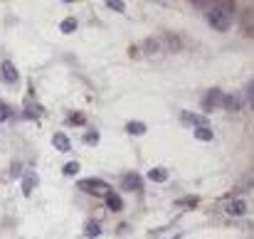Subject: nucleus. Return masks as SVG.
Masks as SVG:
<instances>
[{"label":"nucleus","mask_w":254,"mask_h":239,"mask_svg":"<svg viewBox=\"0 0 254 239\" xmlns=\"http://www.w3.org/2000/svg\"><path fill=\"white\" fill-rule=\"evenodd\" d=\"M232 13H234V8L229 3H215L207 10V25L215 28V30H220V32H224L232 25Z\"/></svg>","instance_id":"obj_1"},{"label":"nucleus","mask_w":254,"mask_h":239,"mask_svg":"<svg viewBox=\"0 0 254 239\" xmlns=\"http://www.w3.org/2000/svg\"><path fill=\"white\" fill-rule=\"evenodd\" d=\"M77 185H79V190H84V192H89V195H94V197H106V195L111 192L109 182H104V180H99V178H84V180H79Z\"/></svg>","instance_id":"obj_2"},{"label":"nucleus","mask_w":254,"mask_h":239,"mask_svg":"<svg viewBox=\"0 0 254 239\" xmlns=\"http://www.w3.org/2000/svg\"><path fill=\"white\" fill-rule=\"evenodd\" d=\"M0 77H3V82L5 84H15L18 79H20V72H18V67L13 64V62H0Z\"/></svg>","instance_id":"obj_3"},{"label":"nucleus","mask_w":254,"mask_h":239,"mask_svg":"<svg viewBox=\"0 0 254 239\" xmlns=\"http://www.w3.org/2000/svg\"><path fill=\"white\" fill-rule=\"evenodd\" d=\"M220 101H222V91L220 89H212V91H207L205 96H202V111H212V109H217L220 106Z\"/></svg>","instance_id":"obj_4"},{"label":"nucleus","mask_w":254,"mask_h":239,"mask_svg":"<svg viewBox=\"0 0 254 239\" xmlns=\"http://www.w3.org/2000/svg\"><path fill=\"white\" fill-rule=\"evenodd\" d=\"M180 121H183L185 126H195V128L207 126V119H205L202 114H195V111H183V114H180Z\"/></svg>","instance_id":"obj_5"},{"label":"nucleus","mask_w":254,"mask_h":239,"mask_svg":"<svg viewBox=\"0 0 254 239\" xmlns=\"http://www.w3.org/2000/svg\"><path fill=\"white\" fill-rule=\"evenodd\" d=\"M224 212H227V214H234V217L247 214V202H244V200H227V202H224Z\"/></svg>","instance_id":"obj_6"},{"label":"nucleus","mask_w":254,"mask_h":239,"mask_svg":"<svg viewBox=\"0 0 254 239\" xmlns=\"http://www.w3.org/2000/svg\"><path fill=\"white\" fill-rule=\"evenodd\" d=\"M121 187H124L126 192L141 190V175H138V173H128V175H124V180H121Z\"/></svg>","instance_id":"obj_7"},{"label":"nucleus","mask_w":254,"mask_h":239,"mask_svg":"<svg viewBox=\"0 0 254 239\" xmlns=\"http://www.w3.org/2000/svg\"><path fill=\"white\" fill-rule=\"evenodd\" d=\"M52 146H55L57 150H62V153H67V150L72 148V143H69L67 133H62V131H57V133L52 136Z\"/></svg>","instance_id":"obj_8"},{"label":"nucleus","mask_w":254,"mask_h":239,"mask_svg":"<svg viewBox=\"0 0 254 239\" xmlns=\"http://www.w3.org/2000/svg\"><path fill=\"white\" fill-rule=\"evenodd\" d=\"M37 182H40V178H37V173H28V175L23 178V195H25V197H30Z\"/></svg>","instance_id":"obj_9"},{"label":"nucleus","mask_w":254,"mask_h":239,"mask_svg":"<svg viewBox=\"0 0 254 239\" xmlns=\"http://www.w3.org/2000/svg\"><path fill=\"white\" fill-rule=\"evenodd\" d=\"M106 207H109V209H114V212H119V209L124 207V200H121V195H116V192H109V195H106Z\"/></svg>","instance_id":"obj_10"},{"label":"nucleus","mask_w":254,"mask_h":239,"mask_svg":"<svg viewBox=\"0 0 254 239\" xmlns=\"http://www.w3.org/2000/svg\"><path fill=\"white\" fill-rule=\"evenodd\" d=\"M148 180H151V182H165V180H168V170H165V168H153V170L148 173Z\"/></svg>","instance_id":"obj_11"},{"label":"nucleus","mask_w":254,"mask_h":239,"mask_svg":"<svg viewBox=\"0 0 254 239\" xmlns=\"http://www.w3.org/2000/svg\"><path fill=\"white\" fill-rule=\"evenodd\" d=\"M126 133H131V136H143V133H146V123L131 121V123H126Z\"/></svg>","instance_id":"obj_12"},{"label":"nucleus","mask_w":254,"mask_h":239,"mask_svg":"<svg viewBox=\"0 0 254 239\" xmlns=\"http://www.w3.org/2000/svg\"><path fill=\"white\" fill-rule=\"evenodd\" d=\"M195 138L197 141H212L215 138V133H212V128H207V126H202V128H195Z\"/></svg>","instance_id":"obj_13"},{"label":"nucleus","mask_w":254,"mask_h":239,"mask_svg":"<svg viewBox=\"0 0 254 239\" xmlns=\"http://www.w3.org/2000/svg\"><path fill=\"white\" fill-rule=\"evenodd\" d=\"M84 234H87L89 239L99 237V234H101V227H99V222H87V227H84Z\"/></svg>","instance_id":"obj_14"},{"label":"nucleus","mask_w":254,"mask_h":239,"mask_svg":"<svg viewBox=\"0 0 254 239\" xmlns=\"http://www.w3.org/2000/svg\"><path fill=\"white\" fill-rule=\"evenodd\" d=\"M60 30H62L64 35L74 32V30H77V20H74V18H64V20H62V25H60Z\"/></svg>","instance_id":"obj_15"},{"label":"nucleus","mask_w":254,"mask_h":239,"mask_svg":"<svg viewBox=\"0 0 254 239\" xmlns=\"http://www.w3.org/2000/svg\"><path fill=\"white\" fill-rule=\"evenodd\" d=\"M72 126H84V121H87V116L82 114V111H74V114H69V119H67Z\"/></svg>","instance_id":"obj_16"},{"label":"nucleus","mask_w":254,"mask_h":239,"mask_svg":"<svg viewBox=\"0 0 254 239\" xmlns=\"http://www.w3.org/2000/svg\"><path fill=\"white\" fill-rule=\"evenodd\" d=\"M222 106L237 111V109H239V101H237V96H222Z\"/></svg>","instance_id":"obj_17"},{"label":"nucleus","mask_w":254,"mask_h":239,"mask_svg":"<svg viewBox=\"0 0 254 239\" xmlns=\"http://www.w3.org/2000/svg\"><path fill=\"white\" fill-rule=\"evenodd\" d=\"M111 10H116V13H124L126 10V3H124V0H109V3H106Z\"/></svg>","instance_id":"obj_18"},{"label":"nucleus","mask_w":254,"mask_h":239,"mask_svg":"<svg viewBox=\"0 0 254 239\" xmlns=\"http://www.w3.org/2000/svg\"><path fill=\"white\" fill-rule=\"evenodd\" d=\"M13 114H10V106L5 104V101H0V121H8Z\"/></svg>","instance_id":"obj_19"},{"label":"nucleus","mask_w":254,"mask_h":239,"mask_svg":"<svg viewBox=\"0 0 254 239\" xmlns=\"http://www.w3.org/2000/svg\"><path fill=\"white\" fill-rule=\"evenodd\" d=\"M62 173H64V175H77V173H79V163H67V165L62 168Z\"/></svg>","instance_id":"obj_20"},{"label":"nucleus","mask_w":254,"mask_h":239,"mask_svg":"<svg viewBox=\"0 0 254 239\" xmlns=\"http://www.w3.org/2000/svg\"><path fill=\"white\" fill-rule=\"evenodd\" d=\"M99 141V131H89L87 136H84V143H89V146H94Z\"/></svg>","instance_id":"obj_21"},{"label":"nucleus","mask_w":254,"mask_h":239,"mask_svg":"<svg viewBox=\"0 0 254 239\" xmlns=\"http://www.w3.org/2000/svg\"><path fill=\"white\" fill-rule=\"evenodd\" d=\"M180 205H183V207H195V205H197V197H195V195H192V197H185V200H180Z\"/></svg>","instance_id":"obj_22"},{"label":"nucleus","mask_w":254,"mask_h":239,"mask_svg":"<svg viewBox=\"0 0 254 239\" xmlns=\"http://www.w3.org/2000/svg\"><path fill=\"white\" fill-rule=\"evenodd\" d=\"M10 175H13V178H18V175H20V163H13V168H10Z\"/></svg>","instance_id":"obj_23"},{"label":"nucleus","mask_w":254,"mask_h":239,"mask_svg":"<svg viewBox=\"0 0 254 239\" xmlns=\"http://www.w3.org/2000/svg\"><path fill=\"white\" fill-rule=\"evenodd\" d=\"M146 45H148V47H146V50H148V52H156V40H148V42H146Z\"/></svg>","instance_id":"obj_24"},{"label":"nucleus","mask_w":254,"mask_h":239,"mask_svg":"<svg viewBox=\"0 0 254 239\" xmlns=\"http://www.w3.org/2000/svg\"><path fill=\"white\" fill-rule=\"evenodd\" d=\"M244 91H247V96H249V104H252V82L247 84V89H244Z\"/></svg>","instance_id":"obj_25"},{"label":"nucleus","mask_w":254,"mask_h":239,"mask_svg":"<svg viewBox=\"0 0 254 239\" xmlns=\"http://www.w3.org/2000/svg\"><path fill=\"white\" fill-rule=\"evenodd\" d=\"M173 239H180V237H173Z\"/></svg>","instance_id":"obj_26"}]
</instances>
